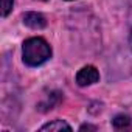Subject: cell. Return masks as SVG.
<instances>
[{
	"instance_id": "cell-9",
	"label": "cell",
	"mask_w": 132,
	"mask_h": 132,
	"mask_svg": "<svg viewBox=\"0 0 132 132\" xmlns=\"http://www.w3.org/2000/svg\"><path fill=\"white\" fill-rule=\"evenodd\" d=\"M129 42H130V47H132V30H130V37H129Z\"/></svg>"
},
{
	"instance_id": "cell-1",
	"label": "cell",
	"mask_w": 132,
	"mask_h": 132,
	"mask_svg": "<svg viewBox=\"0 0 132 132\" xmlns=\"http://www.w3.org/2000/svg\"><path fill=\"white\" fill-rule=\"evenodd\" d=\"M51 57V48L42 37H30L23 42V62L30 67H37Z\"/></svg>"
},
{
	"instance_id": "cell-8",
	"label": "cell",
	"mask_w": 132,
	"mask_h": 132,
	"mask_svg": "<svg viewBox=\"0 0 132 132\" xmlns=\"http://www.w3.org/2000/svg\"><path fill=\"white\" fill-rule=\"evenodd\" d=\"M79 130H96V127L95 126H90V124H84V126L79 127Z\"/></svg>"
},
{
	"instance_id": "cell-3",
	"label": "cell",
	"mask_w": 132,
	"mask_h": 132,
	"mask_svg": "<svg viewBox=\"0 0 132 132\" xmlns=\"http://www.w3.org/2000/svg\"><path fill=\"white\" fill-rule=\"evenodd\" d=\"M23 23L33 30H42L47 27V19L40 13H27L23 16Z\"/></svg>"
},
{
	"instance_id": "cell-5",
	"label": "cell",
	"mask_w": 132,
	"mask_h": 132,
	"mask_svg": "<svg viewBox=\"0 0 132 132\" xmlns=\"http://www.w3.org/2000/svg\"><path fill=\"white\" fill-rule=\"evenodd\" d=\"M40 130H72V126L62 120H54L51 123H47L40 127Z\"/></svg>"
},
{
	"instance_id": "cell-4",
	"label": "cell",
	"mask_w": 132,
	"mask_h": 132,
	"mask_svg": "<svg viewBox=\"0 0 132 132\" xmlns=\"http://www.w3.org/2000/svg\"><path fill=\"white\" fill-rule=\"evenodd\" d=\"M61 100H62V93H61V92H51L50 96H47V98L37 106V109H39L40 112H48V110L54 109V107L61 103Z\"/></svg>"
},
{
	"instance_id": "cell-10",
	"label": "cell",
	"mask_w": 132,
	"mask_h": 132,
	"mask_svg": "<svg viewBox=\"0 0 132 132\" xmlns=\"http://www.w3.org/2000/svg\"><path fill=\"white\" fill-rule=\"evenodd\" d=\"M39 2H47V0H39Z\"/></svg>"
},
{
	"instance_id": "cell-2",
	"label": "cell",
	"mask_w": 132,
	"mask_h": 132,
	"mask_svg": "<svg viewBox=\"0 0 132 132\" xmlns=\"http://www.w3.org/2000/svg\"><path fill=\"white\" fill-rule=\"evenodd\" d=\"M98 81H100V73H98V70L93 67V65H86V67H82L78 72V75H76V82L81 87L95 84Z\"/></svg>"
},
{
	"instance_id": "cell-6",
	"label": "cell",
	"mask_w": 132,
	"mask_h": 132,
	"mask_svg": "<svg viewBox=\"0 0 132 132\" xmlns=\"http://www.w3.org/2000/svg\"><path fill=\"white\" fill-rule=\"evenodd\" d=\"M112 124H113L115 129H124V127H127L130 124V118L127 115H124V113H120L112 120Z\"/></svg>"
},
{
	"instance_id": "cell-7",
	"label": "cell",
	"mask_w": 132,
	"mask_h": 132,
	"mask_svg": "<svg viewBox=\"0 0 132 132\" xmlns=\"http://www.w3.org/2000/svg\"><path fill=\"white\" fill-rule=\"evenodd\" d=\"M13 5H14V0H2V16L3 17H6L11 13Z\"/></svg>"
}]
</instances>
